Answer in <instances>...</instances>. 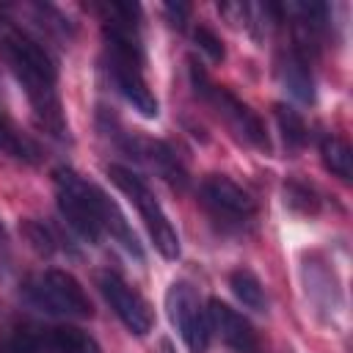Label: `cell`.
<instances>
[{
    "mask_svg": "<svg viewBox=\"0 0 353 353\" xmlns=\"http://www.w3.org/2000/svg\"><path fill=\"white\" fill-rule=\"evenodd\" d=\"M135 154L146 157V160L152 163V168H154L171 188H176V190H185V188H188V168H185V163L179 160V154L174 152L171 143H165V141H146Z\"/></svg>",
    "mask_w": 353,
    "mask_h": 353,
    "instance_id": "cell-12",
    "label": "cell"
},
{
    "mask_svg": "<svg viewBox=\"0 0 353 353\" xmlns=\"http://www.w3.org/2000/svg\"><path fill=\"white\" fill-rule=\"evenodd\" d=\"M207 320H210V331H215L226 347H232L234 353H256L259 339H256L251 320L243 312H237L221 298H210Z\"/></svg>",
    "mask_w": 353,
    "mask_h": 353,
    "instance_id": "cell-10",
    "label": "cell"
},
{
    "mask_svg": "<svg viewBox=\"0 0 353 353\" xmlns=\"http://www.w3.org/2000/svg\"><path fill=\"white\" fill-rule=\"evenodd\" d=\"M44 350L47 353H102L99 342L88 331L72 323L44 328Z\"/></svg>",
    "mask_w": 353,
    "mask_h": 353,
    "instance_id": "cell-14",
    "label": "cell"
},
{
    "mask_svg": "<svg viewBox=\"0 0 353 353\" xmlns=\"http://www.w3.org/2000/svg\"><path fill=\"white\" fill-rule=\"evenodd\" d=\"M19 234L25 237V243L30 245V251L39 254L41 259H50V256L58 251V237H55V232H52L44 221H39V218H22V221H19Z\"/></svg>",
    "mask_w": 353,
    "mask_h": 353,
    "instance_id": "cell-19",
    "label": "cell"
},
{
    "mask_svg": "<svg viewBox=\"0 0 353 353\" xmlns=\"http://www.w3.org/2000/svg\"><path fill=\"white\" fill-rule=\"evenodd\" d=\"M108 176L135 204V210H138V215H141V221H143V226H146V232H149L157 254L163 259H176L179 256V234H176L174 223L168 221L165 210L160 207V201L154 199V193L146 185V179L141 174H135L132 168L119 165V163H110L108 165Z\"/></svg>",
    "mask_w": 353,
    "mask_h": 353,
    "instance_id": "cell-4",
    "label": "cell"
},
{
    "mask_svg": "<svg viewBox=\"0 0 353 353\" xmlns=\"http://www.w3.org/2000/svg\"><path fill=\"white\" fill-rule=\"evenodd\" d=\"M11 270V240H8V232L0 221V279Z\"/></svg>",
    "mask_w": 353,
    "mask_h": 353,
    "instance_id": "cell-23",
    "label": "cell"
},
{
    "mask_svg": "<svg viewBox=\"0 0 353 353\" xmlns=\"http://www.w3.org/2000/svg\"><path fill=\"white\" fill-rule=\"evenodd\" d=\"M284 204L298 215H314L320 207V199L312 185H306L301 179H290V182H284Z\"/></svg>",
    "mask_w": 353,
    "mask_h": 353,
    "instance_id": "cell-20",
    "label": "cell"
},
{
    "mask_svg": "<svg viewBox=\"0 0 353 353\" xmlns=\"http://www.w3.org/2000/svg\"><path fill=\"white\" fill-rule=\"evenodd\" d=\"M199 199L212 223L226 234H245L254 226L256 204L234 179L223 174H210L199 185Z\"/></svg>",
    "mask_w": 353,
    "mask_h": 353,
    "instance_id": "cell-6",
    "label": "cell"
},
{
    "mask_svg": "<svg viewBox=\"0 0 353 353\" xmlns=\"http://www.w3.org/2000/svg\"><path fill=\"white\" fill-rule=\"evenodd\" d=\"M99 290L108 301V306L113 309V314L121 320V325L132 334V336H146L154 325V314L152 306L146 303V298L132 290L119 273H102L99 276Z\"/></svg>",
    "mask_w": 353,
    "mask_h": 353,
    "instance_id": "cell-8",
    "label": "cell"
},
{
    "mask_svg": "<svg viewBox=\"0 0 353 353\" xmlns=\"http://www.w3.org/2000/svg\"><path fill=\"white\" fill-rule=\"evenodd\" d=\"M143 66L146 61L132 58V55H119V52H108V72L113 85L119 88V94L146 119H154L160 113L157 97L152 94L146 77H143Z\"/></svg>",
    "mask_w": 353,
    "mask_h": 353,
    "instance_id": "cell-9",
    "label": "cell"
},
{
    "mask_svg": "<svg viewBox=\"0 0 353 353\" xmlns=\"http://www.w3.org/2000/svg\"><path fill=\"white\" fill-rule=\"evenodd\" d=\"M52 185H55V201L58 212L66 221V226L83 237L85 243H99L105 229H102V210H99V193L94 182H85L74 168L58 165L52 171Z\"/></svg>",
    "mask_w": 353,
    "mask_h": 353,
    "instance_id": "cell-3",
    "label": "cell"
},
{
    "mask_svg": "<svg viewBox=\"0 0 353 353\" xmlns=\"http://www.w3.org/2000/svg\"><path fill=\"white\" fill-rule=\"evenodd\" d=\"M22 298L50 314V317H63V320H88L94 314L91 298L83 290V284L61 268H47L39 273H30L22 281Z\"/></svg>",
    "mask_w": 353,
    "mask_h": 353,
    "instance_id": "cell-2",
    "label": "cell"
},
{
    "mask_svg": "<svg viewBox=\"0 0 353 353\" xmlns=\"http://www.w3.org/2000/svg\"><path fill=\"white\" fill-rule=\"evenodd\" d=\"M273 110H276V124H279L284 149H287L290 154H298V152L306 146V141H309V127H306L303 116H301L295 108L284 105V102H279Z\"/></svg>",
    "mask_w": 353,
    "mask_h": 353,
    "instance_id": "cell-17",
    "label": "cell"
},
{
    "mask_svg": "<svg viewBox=\"0 0 353 353\" xmlns=\"http://www.w3.org/2000/svg\"><path fill=\"white\" fill-rule=\"evenodd\" d=\"M276 72L281 85L290 91L292 99L298 102H314V74H312V61L292 44L279 52Z\"/></svg>",
    "mask_w": 353,
    "mask_h": 353,
    "instance_id": "cell-11",
    "label": "cell"
},
{
    "mask_svg": "<svg viewBox=\"0 0 353 353\" xmlns=\"http://www.w3.org/2000/svg\"><path fill=\"white\" fill-rule=\"evenodd\" d=\"M163 11L168 14L171 25H176V28H185V22H188V14H190V6H188V3H165V6H163Z\"/></svg>",
    "mask_w": 353,
    "mask_h": 353,
    "instance_id": "cell-22",
    "label": "cell"
},
{
    "mask_svg": "<svg viewBox=\"0 0 353 353\" xmlns=\"http://www.w3.org/2000/svg\"><path fill=\"white\" fill-rule=\"evenodd\" d=\"M165 309L171 325L179 331L185 347L190 353H207L210 347V320H207V306L201 303L196 287L190 281H174L165 292Z\"/></svg>",
    "mask_w": 353,
    "mask_h": 353,
    "instance_id": "cell-7",
    "label": "cell"
},
{
    "mask_svg": "<svg viewBox=\"0 0 353 353\" xmlns=\"http://www.w3.org/2000/svg\"><path fill=\"white\" fill-rule=\"evenodd\" d=\"M193 41H196V47H199L210 61H223L226 50H223V41L218 39V33H215L212 28H207V25H196V30H193Z\"/></svg>",
    "mask_w": 353,
    "mask_h": 353,
    "instance_id": "cell-21",
    "label": "cell"
},
{
    "mask_svg": "<svg viewBox=\"0 0 353 353\" xmlns=\"http://www.w3.org/2000/svg\"><path fill=\"white\" fill-rule=\"evenodd\" d=\"M320 160L325 165L328 174H334L342 182L353 179V152L347 146V141H342L339 135H323L320 138Z\"/></svg>",
    "mask_w": 353,
    "mask_h": 353,
    "instance_id": "cell-16",
    "label": "cell"
},
{
    "mask_svg": "<svg viewBox=\"0 0 353 353\" xmlns=\"http://www.w3.org/2000/svg\"><path fill=\"white\" fill-rule=\"evenodd\" d=\"M0 152L11 154L17 160H25V163H36L39 160V146L28 135H22L14 127V121L8 116H3V113H0Z\"/></svg>",
    "mask_w": 353,
    "mask_h": 353,
    "instance_id": "cell-18",
    "label": "cell"
},
{
    "mask_svg": "<svg viewBox=\"0 0 353 353\" xmlns=\"http://www.w3.org/2000/svg\"><path fill=\"white\" fill-rule=\"evenodd\" d=\"M0 58L22 85L36 124L47 135L69 141V127L58 97L55 61L47 52V47L8 14L6 6H0Z\"/></svg>",
    "mask_w": 353,
    "mask_h": 353,
    "instance_id": "cell-1",
    "label": "cell"
},
{
    "mask_svg": "<svg viewBox=\"0 0 353 353\" xmlns=\"http://www.w3.org/2000/svg\"><path fill=\"white\" fill-rule=\"evenodd\" d=\"M99 210H102V229H105V234H110L127 254H132L135 259H143V248H141V243H138V234L132 232V226H130V221L124 218V212L119 210V204L102 190L99 193Z\"/></svg>",
    "mask_w": 353,
    "mask_h": 353,
    "instance_id": "cell-13",
    "label": "cell"
},
{
    "mask_svg": "<svg viewBox=\"0 0 353 353\" xmlns=\"http://www.w3.org/2000/svg\"><path fill=\"white\" fill-rule=\"evenodd\" d=\"M190 85H193V91H196L204 102H210V105L215 108V113H218L221 119H226V124H229L243 141H248L251 146H256V149H262V152H270V138H268V130H265L262 119H259L243 99H237L229 88L218 85V83L204 72V66L196 63V61H190Z\"/></svg>",
    "mask_w": 353,
    "mask_h": 353,
    "instance_id": "cell-5",
    "label": "cell"
},
{
    "mask_svg": "<svg viewBox=\"0 0 353 353\" xmlns=\"http://www.w3.org/2000/svg\"><path fill=\"white\" fill-rule=\"evenodd\" d=\"M229 287H232L234 298L245 309H251L256 314H265L268 312V295H265V287H262V281H259V276L254 270H248V268L232 270L229 273Z\"/></svg>",
    "mask_w": 353,
    "mask_h": 353,
    "instance_id": "cell-15",
    "label": "cell"
}]
</instances>
